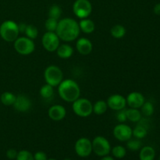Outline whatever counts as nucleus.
Wrapping results in <instances>:
<instances>
[{
	"label": "nucleus",
	"mask_w": 160,
	"mask_h": 160,
	"mask_svg": "<svg viewBox=\"0 0 160 160\" xmlns=\"http://www.w3.org/2000/svg\"><path fill=\"white\" fill-rule=\"evenodd\" d=\"M81 30L79 24L72 18L61 19L58 22V26L56 33L59 39L63 42H70L77 39L79 36Z\"/></svg>",
	"instance_id": "nucleus-1"
},
{
	"label": "nucleus",
	"mask_w": 160,
	"mask_h": 160,
	"mask_svg": "<svg viewBox=\"0 0 160 160\" xmlns=\"http://www.w3.org/2000/svg\"><path fill=\"white\" fill-rule=\"evenodd\" d=\"M58 93L62 100L73 103L80 98L81 88L78 83L73 80H62L58 86Z\"/></svg>",
	"instance_id": "nucleus-2"
},
{
	"label": "nucleus",
	"mask_w": 160,
	"mask_h": 160,
	"mask_svg": "<svg viewBox=\"0 0 160 160\" xmlns=\"http://www.w3.org/2000/svg\"><path fill=\"white\" fill-rule=\"evenodd\" d=\"M18 23L13 20H6L0 25V36L7 42H13L18 38Z\"/></svg>",
	"instance_id": "nucleus-3"
},
{
	"label": "nucleus",
	"mask_w": 160,
	"mask_h": 160,
	"mask_svg": "<svg viewBox=\"0 0 160 160\" xmlns=\"http://www.w3.org/2000/svg\"><path fill=\"white\" fill-rule=\"evenodd\" d=\"M44 78H45L46 84L54 88L58 87L63 80V73L59 67L51 65L47 67L45 70Z\"/></svg>",
	"instance_id": "nucleus-4"
},
{
	"label": "nucleus",
	"mask_w": 160,
	"mask_h": 160,
	"mask_svg": "<svg viewBox=\"0 0 160 160\" xmlns=\"http://www.w3.org/2000/svg\"><path fill=\"white\" fill-rule=\"evenodd\" d=\"M72 109L78 117H88L93 112V105L88 98H79L73 102Z\"/></svg>",
	"instance_id": "nucleus-5"
},
{
	"label": "nucleus",
	"mask_w": 160,
	"mask_h": 160,
	"mask_svg": "<svg viewBox=\"0 0 160 160\" xmlns=\"http://www.w3.org/2000/svg\"><path fill=\"white\" fill-rule=\"evenodd\" d=\"M13 42L16 52L20 55L28 56L31 54L35 49V44L34 41L26 36L18 37Z\"/></svg>",
	"instance_id": "nucleus-6"
},
{
	"label": "nucleus",
	"mask_w": 160,
	"mask_h": 160,
	"mask_svg": "<svg viewBox=\"0 0 160 160\" xmlns=\"http://www.w3.org/2000/svg\"><path fill=\"white\" fill-rule=\"evenodd\" d=\"M92 143V152L98 156H107L111 152V145L109 141L103 136H96Z\"/></svg>",
	"instance_id": "nucleus-7"
},
{
	"label": "nucleus",
	"mask_w": 160,
	"mask_h": 160,
	"mask_svg": "<svg viewBox=\"0 0 160 160\" xmlns=\"http://www.w3.org/2000/svg\"><path fill=\"white\" fill-rule=\"evenodd\" d=\"M73 12L79 19L88 18L92 12V5L88 0H76L73 5Z\"/></svg>",
	"instance_id": "nucleus-8"
},
{
	"label": "nucleus",
	"mask_w": 160,
	"mask_h": 160,
	"mask_svg": "<svg viewBox=\"0 0 160 160\" xmlns=\"http://www.w3.org/2000/svg\"><path fill=\"white\" fill-rule=\"evenodd\" d=\"M42 43L46 51L52 52H56L60 45V39L56 32L47 31L42 36Z\"/></svg>",
	"instance_id": "nucleus-9"
},
{
	"label": "nucleus",
	"mask_w": 160,
	"mask_h": 160,
	"mask_svg": "<svg viewBox=\"0 0 160 160\" xmlns=\"http://www.w3.org/2000/svg\"><path fill=\"white\" fill-rule=\"evenodd\" d=\"M74 149L80 157H88L92 152V141L87 138H80L75 143Z\"/></svg>",
	"instance_id": "nucleus-10"
},
{
	"label": "nucleus",
	"mask_w": 160,
	"mask_h": 160,
	"mask_svg": "<svg viewBox=\"0 0 160 160\" xmlns=\"http://www.w3.org/2000/svg\"><path fill=\"white\" fill-rule=\"evenodd\" d=\"M114 138L120 142H128L132 138V129L125 123H120L115 126L112 131Z\"/></svg>",
	"instance_id": "nucleus-11"
},
{
	"label": "nucleus",
	"mask_w": 160,
	"mask_h": 160,
	"mask_svg": "<svg viewBox=\"0 0 160 160\" xmlns=\"http://www.w3.org/2000/svg\"><path fill=\"white\" fill-rule=\"evenodd\" d=\"M31 106H32V102L29 97L27 96L26 95H23V94H20V95L16 96L15 102L12 105L15 110L20 112H28L31 108Z\"/></svg>",
	"instance_id": "nucleus-12"
},
{
	"label": "nucleus",
	"mask_w": 160,
	"mask_h": 160,
	"mask_svg": "<svg viewBox=\"0 0 160 160\" xmlns=\"http://www.w3.org/2000/svg\"><path fill=\"white\" fill-rule=\"evenodd\" d=\"M106 103H107L108 108H110L114 111H118L126 108L127 100L126 98L123 95L114 94L108 98Z\"/></svg>",
	"instance_id": "nucleus-13"
},
{
	"label": "nucleus",
	"mask_w": 160,
	"mask_h": 160,
	"mask_svg": "<svg viewBox=\"0 0 160 160\" xmlns=\"http://www.w3.org/2000/svg\"><path fill=\"white\" fill-rule=\"evenodd\" d=\"M126 100L127 104L130 106V108L134 109H140L145 102L144 95L138 92H131L126 98Z\"/></svg>",
	"instance_id": "nucleus-14"
},
{
	"label": "nucleus",
	"mask_w": 160,
	"mask_h": 160,
	"mask_svg": "<svg viewBox=\"0 0 160 160\" xmlns=\"http://www.w3.org/2000/svg\"><path fill=\"white\" fill-rule=\"evenodd\" d=\"M48 117L54 121H60L65 118L67 115V110L64 106L61 105H54L48 109Z\"/></svg>",
	"instance_id": "nucleus-15"
},
{
	"label": "nucleus",
	"mask_w": 160,
	"mask_h": 160,
	"mask_svg": "<svg viewBox=\"0 0 160 160\" xmlns=\"http://www.w3.org/2000/svg\"><path fill=\"white\" fill-rule=\"evenodd\" d=\"M76 48L81 55L87 56L92 52L93 45L88 38H80L76 42Z\"/></svg>",
	"instance_id": "nucleus-16"
},
{
	"label": "nucleus",
	"mask_w": 160,
	"mask_h": 160,
	"mask_svg": "<svg viewBox=\"0 0 160 160\" xmlns=\"http://www.w3.org/2000/svg\"><path fill=\"white\" fill-rule=\"evenodd\" d=\"M57 56L61 59H69L73 54V48L69 44H61L56 49Z\"/></svg>",
	"instance_id": "nucleus-17"
},
{
	"label": "nucleus",
	"mask_w": 160,
	"mask_h": 160,
	"mask_svg": "<svg viewBox=\"0 0 160 160\" xmlns=\"http://www.w3.org/2000/svg\"><path fill=\"white\" fill-rule=\"evenodd\" d=\"M78 24H79L80 30L85 34H91L95 29V25L94 21L88 18L81 19Z\"/></svg>",
	"instance_id": "nucleus-18"
},
{
	"label": "nucleus",
	"mask_w": 160,
	"mask_h": 160,
	"mask_svg": "<svg viewBox=\"0 0 160 160\" xmlns=\"http://www.w3.org/2000/svg\"><path fill=\"white\" fill-rule=\"evenodd\" d=\"M156 157V151L151 146L142 147L139 153L140 160H154Z\"/></svg>",
	"instance_id": "nucleus-19"
},
{
	"label": "nucleus",
	"mask_w": 160,
	"mask_h": 160,
	"mask_svg": "<svg viewBox=\"0 0 160 160\" xmlns=\"http://www.w3.org/2000/svg\"><path fill=\"white\" fill-rule=\"evenodd\" d=\"M127 119L133 123H138L142 118V114L138 109L130 108L127 109Z\"/></svg>",
	"instance_id": "nucleus-20"
},
{
	"label": "nucleus",
	"mask_w": 160,
	"mask_h": 160,
	"mask_svg": "<svg viewBox=\"0 0 160 160\" xmlns=\"http://www.w3.org/2000/svg\"><path fill=\"white\" fill-rule=\"evenodd\" d=\"M40 95L44 99H51L54 96V87L49 85L48 84H45L40 88Z\"/></svg>",
	"instance_id": "nucleus-21"
},
{
	"label": "nucleus",
	"mask_w": 160,
	"mask_h": 160,
	"mask_svg": "<svg viewBox=\"0 0 160 160\" xmlns=\"http://www.w3.org/2000/svg\"><path fill=\"white\" fill-rule=\"evenodd\" d=\"M110 34L114 38L120 39L126 34V28L123 25L116 24L111 28Z\"/></svg>",
	"instance_id": "nucleus-22"
},
{
	"label": "nucleus",
	"mask_w": 160,
	"mask_h": 160,
	"mask_svg": "<svg viewBox=\"0 0 160 160\" xmlns=\"http://www.w3.org/2000/svg\"><path fill=\"white\" fill-rule=\"evenodd\" d=\"M16 96H17V95H15L13 93H12V92H5L1 95L0 100H1V102L2 103L4 106H10L13 105L16 99Z\"/></svg>",
	"instance_id": "nucleus-23"
},
{
	"label": "nucleus",
	"mask_w": 160,
	"mask_h": 160,
	"mask_svg": "<svg viewBox=\"0 0 160 160\" xmlns=\"http://www.w3.org/2000/svg\"><path fill=\"white\" fill-rule=\"evenodd\" d=\"M107 103L104 100H98L93 104V112L96 115H102L107 111Z\"/></svg>",
	"instance_id": "nucleus-24"
},
{
	"label": "nucleus",
	"mask_w": 160,
	"mask_h": 160,
	"mask_svg": "<svg viewBox=\"0 0 160 160\" xmlns=\"http://www.w3.org/2000/svg\"><path fill=\"white\" fill-rule=\"evenodd\" d=\"M148 134V128L138 123L137 126L132 130V134L135 138L142 139L145 138Z\"/></svg>",
	"instance_id": "nucleus-25"
},
{
	"label": "nucleus",
	"mask_w": 160,
	"mask_h": 160,
	"mask_svg": "<svg viewBox=\"0 0 160 160\" xmlns=\"http://www.w3.org/2000/svg\"><path fill=\"white\" fill-rule=\"evenodd\" d=\"M127 147L129 150L132 152H136L138 151L142 148V143L141 142V139H138V138H134L133 139L131 138V139L127 142Z\"/></svg>",
	"instance_id": "nucleus-26"
},
{
	"label": "nucleus",
	"mask_w": 160,
	"mask_h": 160,
	"mask_svg": "<svg viewBox=\"0 0 160 160\" xmlns=\"http://www.w3.org/2000/svg\"><path fill=\"white\" fill-rule=\"evenodd\" d=\"M111 152L113 157L117 159H123L127 155V150L122 145H116L113 148H111Z\"/></svg>",
	"instance_id": "nucleus-27"
},
{
	"label": "nucleus",
	"mask_w": 160,
	"mask_h": 160,
	"mask_svg": "<svg viewBox=\"0 0 160 160\" xmlns=\"http://www.w3.org/2000/svg\"><path fill=\"white\" fill-rule=\"evenodd\" d=\"M48 17L50 18L56 19V20H59L61 14H62V9L58 5L54 4L52 6H50L49 9H48Z\"/></svg>",
	"instance_id": "nucleus-28"
},
{
	"label": "nucleus",
	"mask_w": 160,
	"mask_h": 160,
	"mask_svg": "<svg viewBox=\"0 0 160 160\" xmlns=\"http://www.w3.org/2000/svg\"><path fill=\"white\" fill-rule=\"evenodd\" d=\"M141 112L145 117H151L154 112V106L153 104L150 102H145L142 106L141 107Z\"/></svg>",
	"instance_id": "nucleus-29"
},
{
	"label": "nucleus",
	"mask_w": 160,
	"mask_h": 160,
	"mask_svg": "<svg viewBox=\"0 0 160 160\" xmlns=\"http://www.w3.org/2000/svg\"><path fill=\"white\" fill-rule=\"evenodd\" d=\"M24 34L26 37L34 40L38 35V28L34 25L28 24L27 25L26 30L24 31Z\"/></svg>",
	"instance_id": "nucleus-30"
},
{
	"label": "nucleus",
	"mask_w": 160,
	"mask_h": 160,
	"mask_svg": "<svg viewBox=\"0 0 160 160\" xmlns=\"http://www.w3.org/2000/svg\"><path fill=\"white\" fill-rule=\"evenodd\" d=\"M58 20L56 19L50 18L48 17L45 23V28L47 31H50V32H56V28L58 26Z\"/></svg>",
	"instance_id": "nucleus-31"
},
{
	"label": "nucleus",
	"mask_w": 160,
	"mask_h": 160,
	"mask_svg": "<svg viewBox=\"0 0 160 160\" xmlns=\"http://www.w3.org/2000/svg\"><path fill=\"white\" fill-rule=\"evenodd\" d=\"M16 160H34V155L28 150H21L18 152Z\"/></svg>",
	"instance_id": "nucleus-32"
},
{
	"label": "nucleus",
	"mask_w": 160,
	"mask_h": 160,
	"mask_svg": "<svg viewBox=\"0 0 160 160\" xmlns=\"http://www.w3.org/2000/svg\"><path fill=\"white\" fill-rule=\"evenodd\" d=\"M127 109H120V110L117 111V113H116V119L118 120V122L120 123H124L126 122L127 119V112H126Z\"/></svg>",
	"instance_id": "nucleus-33"
},
{
	"label": "nucleus",
	"mask_w": 160,
	"mask_h": 160,
	"mask_svg": "<svg viewBox=\"0 0 160 160\" xmlns=\"http://www.w3.org/2000/svg\"><path fill=\"white\" fill-rule=\"evenodd\" d=\"M34 160H48V156L45 152L42 151H38L34 154Z\"/></svg>",
	"instance_id": "nucleus-34"
},
{
	"label": "nucleus",
	"mask_w": 160,
	"mask_h": 160,
	"mask_svg": "<svg viewBox=\"0 0 160 160\" xmlns=\"http://www.w3.org/2000/svg\"><path fill=\"white\" fill-rule=\"evenodd\" d=\"M17 154H18V152L15 149V148H9L6 152V157L9 159H16L17 158Z\"/></svg>",
	"instance_id": "nucleus-35"
},
{
	"label": "nucleus",
	"mask_w": 160,
	"mask_h": 160,
	"mask_svg": "<svg viewBox=\"0 0 160 160\" xmlns=\"http://www.w3.org/2000/svg\"><path fill=\"white\" fill-rule=\"evenodd\" d=\"M27 25L25 23H18V29H19V32L20 33H23L24 34V31L26 30Z\"/></svg>",
	"instance_id": "nucleus-36"
},
{
	"label": "nucleus",
	"mask_w": 160,
	"mask_h": 160,
	"mask_svg": "<svg viewBox=\"0 0 160 160\" xmlns=\"http://www.w3.org/2000/svg\"><path fill=\"white\" fill-rule=\"evenodd\" d=\"M153 11H154V12L156 15H160V2L157 3V4L154 6Z\"/></svg>",
	"instance_id": "nucleus-37"
},
{
	"label": "nucleus",
	"mask_w": 160,
	"mask_h": 160,
	"mask_svg": "<svg viewBox=\"0 0 160 160\" xmlns=\"http://www.w3.org/2000/svg\"><path fill=\"white\" fill-rule=\"evenodd\" d=\"M100 160H114V159L112 157V156H109V155H107V156H102V159Z\"/></svg>",
	"instance_id": "nucleus-38"
},
{
	"label": "nucleus",
	"mask_w": 160,
	"mask_h": 160,
	"mask_svg": "<svg viewBox=\"0 0 160 160\" xmlns=\"http://www.w3.org/2000/svg\"><path fill=\"white\" fill-rule=\"evenodd\" d=\"M63 160H72V159H69V158H66V159H64Z\"/></svg>",
	"instance_id": "nucleus-39"
},
{
	"label": "nucleus",
	"mask_w": 160,
	"mask_h": 160,
	"mask_svg": "<svg viewBox=\"0 0 160 160\" xmlns=\"http://www.w3.org/2000/svg\"><path fill=\"white\" fill-rule=\"evenodd\" d=\"M48 160H56V159H48Z\"/></svg>",
	"instance_id": "nucleus-40"
},
{
	"label": "nucleus",
	"mask_w": 160,
	"mask_h": 160,
	"mask_svg": "<svg viewBox=\"0 0 160 160\" xmlns=\"http://www.w3.org/2000/svg\"><path fill=\"white\" fill-rule=\"evenodd\" d=\"M159 160H160V156H159Z\"/></svg>",
	"instance_id": "nucleus-41"
}]
</instances>
